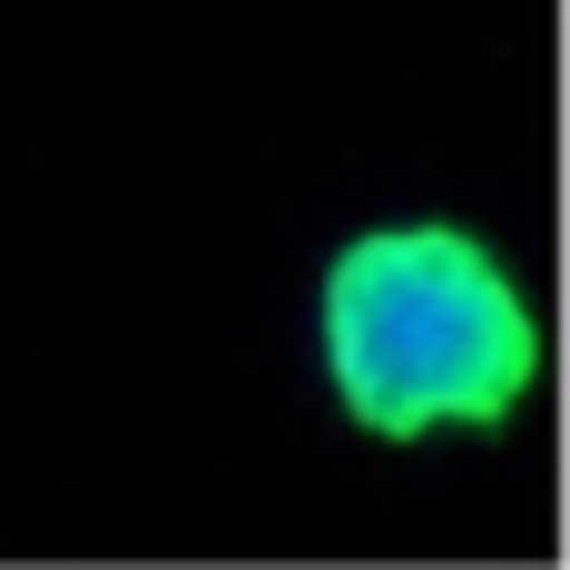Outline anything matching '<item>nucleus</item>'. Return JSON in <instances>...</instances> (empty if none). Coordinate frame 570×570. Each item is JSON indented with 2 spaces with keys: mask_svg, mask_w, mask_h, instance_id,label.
I'll list each match as a JSON object with an SVG mask.
<instances>
[{
  "mask_svg": "<svg viewBox=\"0 0 570 570\" xmlns=\"http://www.w3.org/2000/svg\"><path fill=\"white\" fill-rule=\"evenodd\" d=\"M305 344L344 433L384 453L492 443L551 374V315L512 246L433 207L335 236V256L315 266Z\"/></svg>",
  "mask_w": 570,
  "mask_h": 570,
  "instance_id": "nucleus-1",
  "label": "nucleus"
}]
</instances>
